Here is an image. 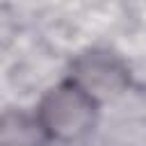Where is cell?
I'll use <instances>...</instances> for the list:
<instances>
[{
    "mask_svg": "<svg viewBox=\"0 0 146 146\" xmlns=\"http://www.w3.org/2000/svg\"><path fill=\"white\" fill-rule=\"evenodd\" d=\"M98 100L71 78L50 87L36 107V121L50 141L71 144L84 139L98 121Z\"/></svg>",
    "mask_w": 146,
    "mask_h": 146,
    "instance_id": "6da1fadb",
    "label": "cell"
},
{
    "mask_svg": "<svg viewBox=\"0 0 146 146\" xmlns=\"http://www.w3.org/2000/svg\"><path fill=\"white\" fill-rule=\"evenodd\" d=\"M71 80L80 84L98 103H105L128 91L130 71L119 55L103 48H91L73 59Z\"/></svg>",
    "mask_w": 146,
    "mask_h": 146,
    "instance_id": "7a4b0ae2",
    "label": "cell"
},
{
    "mask_svg": "<svg viewBox=\"0 0 146 146\" xmlns=\"http://www.w3.org/2000/svg\"><path fill=\"white\" fill-rule=\"evenodd\" d=\"M46 139L36 116L27 119L23 114H5L2 121V146H36Z\"/></svg>",
    "mask_w": 146,
    "mask_h": 146,
    "instance_id": "3957f363",
    "label": "cell"
}]
</instances>
